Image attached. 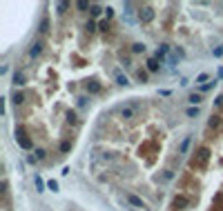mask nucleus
I'll return each mask as SVG.
<instances>
[{"label": "nucleus", "mask_w": 223, "mask_h": 211, "mask_svg": "<svg viewBox=\"0 0 223 211\" xmlns=\"http://www.w3.org/2000/svg\"><path fill=\"white\" fill-rule=\"evenodd\" d=\"M67 120H69V122H74V124L78 122V118H76V113H74V111H69V113H67Z\"/></svg>", "instance_id": "31"}, {"label": "nucleus", "mask_w": 223, "mask_h": 211, "mask_svg": "<svg viewBox=\"0 0 223 211\" xmlns=\"http://www.w3.org/2000/svg\"><path fill=\"white\" fill-rule=\"evenodd\" d=\"M69 5L67 2H58V5H56V9H58V14H65V9H67Z\"/></svg>", "instance_id": "27"}, {"label": "nucleus", "mask_w": 223, "mask_h": 211, "mask_svg": "<svg viewBox=\"0 0 223 211\" xmlns=\"http://www.w3.org/2000/svg\"><path fill=\"white\" fill-rule=\"evenodd\" d=\"M214 104H217V107H221V104H223V93H221V96H219V98L214 100Z\"/></svg>", "instance_id": "36"}, {"label": "nucleus", "mask_w": 223, "mask_h": 211, "mask_svg": "<svg viewBox=\"0 0 223 211\" xmlns=\"http://www.w3.org/2000/svg\"><path fill=\"white\" fill-rule=\"evenodd\" d=\"M199 113H201V109H199V107H190V109H188V118H197Z\"/></svg>", "instance_id": "20"}, {"label": "nucleus", "mask_w": 223, "mask_h": 211, "mask_svg": "<svg viewBox=\"0 0 223 211\" xmlns=\"http://www.w3.org/2000/svg\"><path fill=\"white\" fill-rule=\"evenodd\" d=\"M78 100V107H85V104H87V98H85V96H80V98H76Z\"/></svg>", "instance_id": "34"}, {"label": "nucleus", "mask_w": 223, "mask_h": 211, "mask_svg": "<svg viewBox=\"0 0 223 211\" xmlns=\"http://www.w3.org/2000/svg\"><path fill=\"white\" fill-rule=\"evenodd\" d=\"M174 205H176V207H179V205H185V198H176V200H174Z\"/></svg>", "instance_id": "37"}, {"label": "nucleus", "mask_w": 223, "mask_h": 211, "mask_svg": "<svg viewBox=\"0 0 223 211\" xmlns=\"http://www.w3.org/2000/svg\"><path fill=\"white\" fill-rule=\"evenodd\" d=\"M123 20L127 25H134L136 18H134V2H125V14H123Z\"/></svg>", "instance_id": "3"}, {"label": "nucleus", "mask_w": 223, "mask_h": 211, "mask_svg": "<svg viewBox=\"0 0 223 211\" xmlns=\"http://www.w3.org/2000/svg\"><path fill=\"white\" fill-rule=\"evenodd\" d=\"M11 102H14V104H22V102H25V93H22V91H14V93H11Z\"/></svg>", "instance_id": "10"}, {"label": "nucleus", "mask_w": 223, "mask_h": 211, "mask_svg": "<svg viewBox=\"0 0 223 211\" xmlns=\"http://www.w3.org/2000/svg\"><path fill=\"white\" fill-rule=\"evenodd\" d=\"M85 29H87V31H94V29H96V22H94V20H87Z\"/></svg>", "instance_id": "29"}, {"label": "nucleus", "mask_w": 223, "mask_h": 211, "mask_svg": "<svg viewBox=\"0 0 223 211\" xmlns=\"http://www.w3.org/2000/svg\"><path fill=\"white\" fill-rule=\"evenodd\" d=\"M69 149H71V142H67V140H65L63 145H60V151H69Z\"/></svg>", "instance_id": "33"}, {"label": "nucleus", "mask_w": 223, "mask_h": 211, "mask_svg": "<svg viewBox=\"0 0 223 211\" xmlns=\"http://www.w3.org/2000/svg\"><path fill=\"white\" fill-rule=\"evenodd\" d=\"M188 100H190L192 104H197V107H199V102L203 100V96H201V93H190V98H188Z\"/></svg>", "instance_id": "14"}, {"label": "nucleus", "mask_w": 223, "mask_h": 211, "mask_svg": "<svg viewBox=\"0 0 223 211\" xmlns=\"http://www.w3.org/2000/svg\"><path fill=\"white\" fill-rule=\"evenodd\" d=\"M98 27H100V31H107V22L103 20V22H98Z\"/></svg>", "instance_id": "38"}, {"label": "nucleus", "mask_w": 223, "mask_h": 211, "mask_svg": "<svg viewBox=\"0 0 223 211\" xmlns=\"http://www.w3.org/2000/svg\"><path fill=\"white\" fill-rule=\"evenodd\" d=\"M16 140L20 142V147H22V149H31V140L25 136V131H22V129H20V131H16Z\"/></svg>", "instance_id": "5"}, {"label": "nucleus", "mask_w": 223, "mask_h": 211, "mask_svg": "<svg viewBox=\"0 0 223 211\" xmlns=\"http://www.w3.org/2000/svg\"><path fill=\"white\" fill-rule=\"evenodd\" d=\"M208 80H210V73H199L197 76V82H201V87H203V84H208Z\"/></svg>", "instance_id": "16"}, {"label": "nucleus", "mask_w": 223, "mask_h": 211, "mask_svg": "<svg viewBox=\"0 0 223 211\" xmlns=\"http://www.w3.org/2000/svg\"><path fill=\"white\" fill-rule=\"evenodd\" d=\"M89 11H91V16L96 18V16H100V11H105V9H100L98 5H91V9H89Z\"/></svg>", "instance_id": "23"}, {"label": "nucleus", "mask_w": 223, "mask_h": 211, "mask_svg": "<svg viewBox=\"0 0 223 211\" xmlns=\"http://www.w3.org/2000/svg\"><path fill=\"white\" fill-rule=\"evenodd\" d=\"M132 51H134V53H143V51H145V45H143V42H134V45H132Z\"/></svg>", "instance_id": "17"}, {"label": "nucleus", "mask_w": 223, "mask_h": 211, "mask_svg": "<svg viewBox=\"0 0 223 211\" xmlns=\"http://www.w3.org/2000/svg\"><path fill=\"white\" fill-rule=\"evenodd\" d=\"M212 56H214V58H221V56H223V45L214 47V49H212Z\"/></svg>", "instance_id": "24"}, {"label": "nucleus", "mask_w": 223, "mask_h": 211, "mask_svg": "<svg viewBox=\"0 0 223 211\" xmlns=\"http://www.w3.org/2000/svg\"><path fill=\"white\" fill-rule=\"evenodd\" d=\"M43 49H45L43 40H34V42H31V47H29V58H38V56L43 53Z\"/></svg>", "instance_id": "4"}, {"label": "nucleus", "mask_w": 223, "mask_h": 211, "mask_svg": "<svg viewBox=\"0 0 223 211\" xmlns=\"http://www.w3.org/2000/svg\"><path fill=\"white\" fill-rule=\"evenodd\" d=\"M34 156H36V160H45V158H47V151H45V149H36Z\"/></svg>", "instance_id": "18"}, {"label": "nucleus", "mask_w": 223, "mask_h": 211, "mask_svg": "<svg viewBox=\"0 0 223 211\" xmlns=\"http://www.w3.org/2000/svg\"><path fill=\"white\" fill-rule=\"evenodd\" d=\"M219 116H212V120H210V127H219Z\"/></svg>", "instance_id": "32"}, {"label": "nucleus", "mask_w": 223, "mask_h": 211, "mask_svg": "<svg viewBox=\"0 0 223 211\" xmlns=\"http://www.w3.org/2000/svg\"><path fill=\"white\" fill-rule=\"evenodd\" d=\"M49 31V20L47 18H43V22H40V33H47Z\"/></svg>", "instance_id": "21"}, {"label": "nucleus", "mask_w": 223, "mask_h": 211, "mask_svg": "<svg viewBox=\"0 0 223 211\" xmlns=\"http://www.w3.org/2000/svg\"><path fill=\"white\" fill-rule=\"evenodd\" d=\"M14 84L18 87V84H25V73L22 71H16L14 73Z\"/></svg>", "instance_id": "13"}, {"label": "nucleus", "mask_w": 223, "mask_h": 211, "mask_svg": "<svg viewBox=\"0 0 223 211\" xmlns=\"http://www.w3.org/2000/svg\"><path fill=\"white\" fill-rule=\"evenodd\" d=\"M212 87H217V80H212V82H208V84H203V87H201V91L205 93V91H210Z\"/></svg>", "instance_id": "25"}, {"label": "nucleus", "mask_w": 223, "mask_h": 211, "mask_svg": "<svg viewBox=\"0 0 223 211\" xmlns=\"http://www.w3.org/2000/svg\"><path fill=\"white\" fill-rule=\"evenodd\" d=\"M47 189H51V191H58V182H56V180H49V182H47Z\"/></svg>", "instance_id": "26"}, {"label": "nucleus", "mask_w": 223, "mask_h": 211, "mask_svg": "<svg viewBox=\"0 0 223 211\" xmlns=\"http://www.w3.org/2000/svg\"><path fill=\"white\" fill-rule=\"evenodd\" d=\"M141 111H143V102L138 98H132V102H125V104H120V107H118L120 118H125V120L138 118V113H141Z\"/></svg>", "instance_id": "1"}, {"label": "nucleus", "mask_w": 223, "mask_h": 211, "mask_svg": "<svg viewBox=\"0 0 223 211\" xmlns=\"http://www.w3.org/2000/svg\"><path fill=\"white\" fill-rule=\"evenodd\" d=\"M114 160H116L114 153H103V156H100V162H114Z\"/></svg>", "instance_id": "19"}, {"label": "nucleus", "mask_w": 223, "mask_h": 211, "mask_svg": "<svg viewBox=\"0 0 223 211\" xmlns=\"http://www.w3.org/2000/svg\"><path fill=\"white\" fill-rule=\"evenodd\" d=\"M136 76H138V80H143V82L147 80V71H143V69H138V73H136Z\"/></svg>", "instance_id": "30"}, {"label": "nucleus", "mask_w": 223, "mask_h": 211, "mask_svg": "<svg viewBox=\"0 0 223 211\" xmlns=\"http://www.w3.org/2000/svg\"><path fill=\"white\" fill-rule=\"evenodd\" d=\"M219 78H223V67H221V69H219Z\"/></svg>", "instance_id": "39"}, {"label": "nucleus", "mask_w": 223, "mask_h": 211, "mask_svg": "<svg viewBox=\"0 0 223 211\" xmlns=\"http://www.w3.org/2000/svg\"><path fill=\"white\" fill-rule=\"evenodd\" d=\"M127 200H129V205L132 207H136V209H141V207H145V202L138 196H134V193H127Z\"/></svg>", "instance_id": "8"}, {"label": "nucleus", "mask_w": 223, "mask_h": 211, "mask_svg": "<svg viewBox=\"0 0 223 211\" xmlns=\"http://www.w3.org/2000/svg\"><path fill=\"white\" fill-rule=\"evenodd\" d=\"M87 91H89V93H98V91H100V84H98L96 80H89V82H87Z\"/></svg>", "instance_id": "12"}, {"label": "nucleus", "mask_w": 223, "mask_h": 211, "mask_svg": "<svg viewBox=\"0 0 223 211\" xmlns=\"http://www.w3.org/2000/svg\"><path fill=\"white\" fill-rule=\"evenodd\" d=\"M208 160H210V149H208V147L199 149V167H205Z\"/></svg>", "instance_id": "6"}, {"label": "nucleus", "mask_w": 223, "mask_h": 211, "mask_svg": "<svg viewBox=\"0 0 223 211\" xmlns=\"http://www.w3.org/2000/svg\"><path fill=\"white\" fill-rule=\"evenodd\" d=\"M190 142H192V136H185V138H183V142L179 145V153H188V149H190Z\"/></svg>", "instance_id": "9"}, {"label": "nucleus", "mask_w": 223, "mask_h": 211, "mask_svg": "<svg viewBox=\"0 0 223 211\" xmlns=\"http://www.w3.org/2000/svg\"><path fill=\"white\" fill-rule=\"evenodd\" d=\"M76 7H78V9H91V5H89V2H85V0H80V2H76Z\"/></svg>", "instance_id": "28"}, {"label": "nucleus", "mask_w": 223, "mask_h": 211, "mask_svg": "<svg viewBox=\"0 0 223 211\" xmlns=\"http://www.w3.org/2000/svg\"><path fill=\"white\" fill-rule=\"evenodd\" d=\"M105 16H107V20H109V18L114 16V9H112V7H107V9H105Z\"/></svg>", "instance_id": "35"}, {"label": "nucleus", "mask_w": 223, "mask_h": 211, "mask_svg": "<svg viewBox=\"0 0 223 211\" xmlns=\"http://www.w3.org/2000/svg\"><path fill=\"white\" fill-rule=\"evenodd\" d=\"M114 78H116V84H120V87H127V84H129V80H127V76L123 73V71H114Z\"/></svg>", "instance_id": "7"}, {"label": "nucleus", "mask_w": 223, "mask_h": 211, "mask_svg": "<svg viewBox=\"0 0 223 211\" xmlns=\"http://www.w3.org/2000/svg\"><path fill=\"white\" fill-rule=\"evenodd\" d=\"M36 191H45V182L40 176H36Z\"/></svg>", "instance_id": "22"}, {"label": "nucleus", "mask_w": 223, "mask_h": 211, "mask_svg": "<svg viewBox=\"0 0 223 211\" xmlns=\"http://www.w3.org/2000/svg\"><path fill=\"white\" fill-rule=\"evenodd\" d=\"M159 67H161V60H156V58L147 60V69H150V71H159Z\"/></svg>", "instance_id": "11"}, {"label": "nucleus", "mask_w": 223, "mask_h": 211, "mask_svg": "<svg viewBox=\"0 0 223 211\" xmlns=\"http://www.w3.org/2000/svg\"><path fill=\"white\" fill-rule=\"evenodd\" d=\"M167 64H170V67H176V64H179V56H176V53H170V56H167Z\"/></svg>", "instance_id": "15"}, {"label": "nucleus", "mask_w": 223, "mask_h": 211, "mask_svg": "<svg viewBox=\"0 0 223 211\" xmlns=\"http://www.w3.org/2000/svg\"><path fill=\"white\" fill-rule=\"evenodd\" d=\"M138 20L141 22H152L154 20V9L152 7H141L138 9Z\"/></svg>", "instance_id": "2"}]
</instances>
